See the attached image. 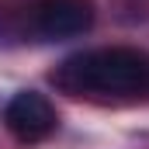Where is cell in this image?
Returning <instances> with one entry per match:
<instances>
[{"instance_id": "3957f363", "label": "cell", "mask_w": 149, "mask_h": 149, "mask_svg": "<svg viewBox=\"0 0 149 149\" xmlns=\"http://www.w3.org/2000/svg\"><path fill=\"white\" fill-rule=\"evenodd\" d=\"M97 17L94 0H38L35 3V31L49 42H63L90 31Z\"/></svg>"}, {"instance_id": "7a4b0ae2", "label": "cell", "mask_w": 149, "mask_h": 149, "mask_svg": "<svg viewBox=\"0 0 149 149\" xmlns=\"http://www.w3.org/2000/svg\"><path fill=\"white\" fill-rule=\"evenodd\" d=\"M3 125H7V132H10L17 142L31 146V142H42V139H49V135L56 132L59 118H56V108L49 104L45 94H38V90H21V94H14V97L7 101V108H3Z\"/></svg>"}, {"instance_id": "6da1fadb", "label": "cell", "mask_w": 149, "mask_h": 149, "mask_svg": "<svg viewBox=\"0 0 149 149\" xmlns=\"http://www.w3.org/2000/svg\"><path fill=\"white\" fill-rule=\"evenodd\" d=\"M52 83L70 97H142L149 94V56L128 45L76 52L52 70Z\"/></svg>"}]
</instances>
